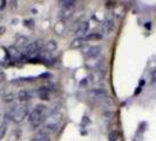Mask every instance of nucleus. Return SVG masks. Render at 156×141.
Masks as SVG:
<instances>
[{"label":"nucleus","instance_id":"6ab92c4d","mask_svg":"<svg viewBox=\"0 0 156 141\" xmlns=\"http://www.w3.org/2000/svg\"><path fill=\"white\" fill-rule=\"evenodd\" d=\"M6 131H7V127H6V124L4 122V124H1V125H0V140L5 136Z\"/></svg>","mask_w":156,"mask_h":141},{"label":"nucleus","instance_id":"4468645a","mask_svg":"<svg viewBox=\"0 0 156 141\" xmlns=\"http://www.w3.org/2000/svg\"><path fill=\"white\" fill-rule=\"evenodd\" d=\"M58 48V42L55 41V40L51 39L48 42H46V49L48 52H53Z\"/></svg>","mask_w":156,"mask_h":141},{"label":"nucleus","instance_id":"1a4fd4ad","mask_svg":"<svg viewBox=\"0 0 156 141\" xmlns=\"http://www.w3.org/2000/svg\"><path fill=\"white\" fill-rule=\"evenodd\" d=\"M16 96H18V99L20 101H27V100H30L32 98V94L27 89H21V91H19V93H18Z\"/></svg>","mask_w":156,"mask_h":141},{"label":"nucleus","instance_id":"39448f33","mask_svg":"<svg viewBox=\"0 0 156 141\" xmlns=\"http://www.w3.org/2000/svg\"><path fill=\"white\" fill-rule=\"evenodd\" d=\"M101 52H102L101 46L94 45V46H90V47H88V48H87L86 56H87V58H90V59H93V58H96V56H99V55L101 54Z\"/></svg>","mask_w":156,"mask_h":141},{"label":"nucleus","instance_id":"ddd939ff","mask_svg":"<svg viewBox=\"0 0 156 141\" xmlns=\"http://www.w3.org/2000/svg\"><path fill=\"white\" fill-rule=\"evenodd\" d=\"M54 31L56 34L61 35L63 32H65V20H59L58 24H55L54 26Z\"/></svg>","mask_w":156,"mask_h":141},{"label":"nucleus","instance_id":"393cba45","mask_svg":"<svg viewBox=\"0 0 156 141\" xmlns=\"http://www.w3.org/2000/svg\"><path fill=\"white\" fill-rule=\"evenodd\" d=\"M141 91H142V87L139 86L137 88H136V91H135V93H134V94H135V95H137L139 93H141Z\"/></svg>","mask_w":156,"mask_h":141},{"label":"nucleus","instance_id":"f8f14e48","mask_svg":"<svg viewBox=\"0 0 156 141\" xmlns=\"http://www.w3.org/2000/svg\"><path fill=\"white\" fill-rule=\"evenodd\" d=\"M103 38V35H102L101 33H89L88 35L85 37V40L87 41H99V40H102Z\"/></svg>","mask_w":156,"mask_h":141},{"label":"nucleus","instance_id":"cd10ccee","mask_svg":"<svg viewBox=\"0 0 156 141\" xmlns=\"http://www.w3.org/2000/svg\"><path fill=\"white\" fill-rule=\"evenodd\" d=\"M144 84H146V81H144V79H141L140 84H139V85H140V87H142V86H143V85H144Z\"/></svg>","mask_w":156,"mask_h":141},{"label":"nucleus","instance_id":"20e7f679","mask_svg":"<svg viewBox=\"0 0 156 141\" xmlns=\"http://www.w3.org/2000/svg\"><path fill=\"white\" fill-rule=\"evenodd\" d=\"M58 129V124L55 122H47L46 125L44 126L39 131V134H45V135H49L52 133H55Z\"/></svg>","mask_w":156,"mask_h":141},{"label":"nucleus","instance_id":"9d476101","mask_svg":"<svg viewBox=\"0 0 156 141\" xmlns=\"http://www.w3.org/2000/svg\"><path fill=\"white\" fill-rule=\"evenodd\" d=\"M89 30V24L88 21H82V23L79 25L78 30H76V34L79 35H82V34H86Z\"/></svg>","mask_w":156,"mask_h":141},{"label":"nucleus","instance_id":"7ed1b4c3","mask_svg":"<svg viewBox=\"0 0 156 141\" xmlns=\"http://www.w3.org/2000/svg\"><path fill=\"white\" fill-rule=\"evenodd\" d=\"M41 46H42V44H41V41H40V40L28 44L27 46L23 48V56L33 58V56H35L37 54H39L40 49H41Z\"/></svg>","mask_w":156,"mask_h":141},{"label":"nucleus","instance_id":"9b49d317","mask_svg":"<svg viewBox=\"0 0 156 141\" xmlns=\"http://www.w3.org/2000/svg\"><path fill=\"white\" fill-rule=\"evenodd\" d=\"M102 28L106 33H110V32L114 30V23L112 19H107L105 20V23L102 24Z\"/></svg>","mask_w":156,"mask_h":141},{"label":"nucleus","instance_id":"aec40b11","mask_svg":"<svg viewBox=\"0 0 156 141\" xmlns=\"http://www.w3.org/2000/svg\"><path fill=\"white\" fill-rule=\"evenodd\" d=\"M150 84L151 85L156 84V70H151V73H150Z\"/></svg>","mask_w":156,"mask_h":141},{"label":"nucleus","instance_id":"423d86ee","mask_svg":"<svg viewBox=\"0 0 156 141\" xmlns=\"http://www.w3.org/2000/svg\"><path fill=\"white\" fill-rule=\"evenodd\" d=\"M89 95L95 99H106L107 92H106V89H102V88H95V89L89 91Z\"/></svg>","mask_w":156,"mask_h":141},{"label":"nucleus","instance_id":"c85d7f7f","mask_svg":"<svg viewBox=\"0 0 156 141\" xmlns=\"http://www.w3.org/2000/svg\"><path fill=\"white\" fill-rule=\"evenodd\" d=\"M89 122V120L87 119V117H85L83 118V120H82V124H88Z\"/></svg>","mask_w":156,"mask_h":141},{"label":"nucleus","instance_id":"bb28decb","mask_svg":"<svg viewBox=\"0 0 156 141\" xmlns=\"http://www.w3.org/2000/svg\"><path fill=\"white\" fill-rule=\"evenodd\" d=\"M6 1H1V6H0V9H4V8L6 7Z\"/></svg>","mask_w":156,"mask_h":141},{"label":"nucleus","instance_id":"f257e3e1","mask_svg":"<svg viewBox=\"0 0 156 141\" xmlns=\"http://www.w3.org/2000/svg\"><path fill=\"white\" fill-rule=\"evenodd\" d=\"M46 110L47 107L44 105H38L33 112L28 115V122L33 127H39L45 120H46Z\"/></svg>","mask_w":156,"mask_h":141},{"label":"nucleus","instance_id":"5701e85b","mask_svg":"<svg viewBox=\"0 0 156 141\" xmlns=\"http://www.w3.org/2000/svg\"><path fill=\"white\" fill-rule=\"evenodd\" d=\"M106 6L108 8H110V7H114L115 6V1H113V2H110V1H108L107 4H106Z\"/></svg>","mask_w":156,"mask_h":141},{"label":"nucleus","instance_id":"f3484780","mask_svg":"<svg viewBox=\"0 0 156 141\" xmlns=\"http://www.w3.org/2000/svg\"><path fill=\"white\" fill-rule=\"evenodd\" d=\"M61 4L65 8H69V9H72L75 6V1H73V0H65V1H61Z\"/></svg>","mask_w":156,"mask_h":141},{"label":"nucleus","instance_id":"2eb2a0df","mask_svg":"<svg viewBox=\"0 0 156 141\" xmlns=\"http://www.w3.org/2000/svg\"><path fill=\"white\" fill-rule=\"evenodd\" d=\"M28 39L26 38V37H21V35H19L18 37V39H16V46H23L26 47L28 44Z\"/></svg>","mask_w":156,"mask_h":141},{"label":"nucleus","instance_id":"0eeeda50","mask_svg":"<svg viewBox=\"0 0 156 141\" xmlns=\"http://www.w3.org/2000/svg\"><path fill=\"white\" fill-rule=\"evenodd\" d=\"M37 94H38V96H39L41 100H49V94H51V91H49V88L48 87H40L39 89L37 91Z\"/></svg>","mask_w":156,"mask_h":141},{"label":"nucleus","instance_id":"b1692460","mask_svg":"<svg viewBox=\"0 0 156 141\" xmlns=\"http://www.w3.org/2000/svg\"><path fill=\"white\" fill-rule=\"evenodd\" d=\"M5 32H6V27H4V26H0V35H2Z\"/></svg>","mask_w":156,"mask_h":141},{"label":"nucleus","instance_id":"a878e982","mask_svg":"<svg viewBox=\"0 0 156 141\" xmlns=\"http://www.w3.org/2000/svg\"><path fill=\"white\" fill-rule=\"evenodd\" d=\"M144 27H146L147 30H150V28H151V23H150V21H149V23H146Z\"/></svg>","mask_w":156,"mask_h":141},{"label":"nucleus","instance_id":"a211bd4d","mask_svg":"<svg viewBox=\"0 0 156 141\" xmlns=\"http://www.w3.org/2000/svg\"><path fill=\"white\" fill-rule=\"evenodd\" d=\"M14 99H16V94H13V93L6 94V95L2 96V101L4 102H12V101H14Z\"/></svg>","mask_w":156,"mask_h":141},{"label":"nucleus","instance_id":"4be33fe9","mask_svg":"<svg viewBox=\"0 0 156 141\" xmlns=\"http://www.w3.org/2000/svg\"><path fill=\"white\" fill-rule=\"evenodd\" d=\"M5 78H6V77H5V73H4V72H0V84L5 81Z\"/></svg>","mask_w":156,"mask_h":141},{"label":"nucleus","instance_id":"dca6fc26","mask_svg":"<svg viewBox=\"0 0 156 141\" xmlns=\"http://www.w3.org/2000/svg\"><path fill=\"white\" fill-rule=\"evenodd\" d=\"M31 141H51V138L48 135H45V134H38Z\"/></svg>","mask_w":156,"mask_h":141},{"label":"nucleus","instance_id":"6e6552de","mask_svg":"<svg viewBox=\"0 0 156 141\" xmlns=\"http://www.w3.org/2000/svg\"><path fill=\"white\" fill-rule=\"evenodd\" d=\"M85 41H86V40H85V38H82V37L75 38V39L70 42V48H72V49H78V48H81V47L85 45Z\"/></svg>","mask_w":156,"mask_h":141},{"label":"nucleus","instance_id":"f03ea898","mask_svg":"<svg viewBox=\"0 0 156 141\" xmlns=\"http://www.w3.org/2000/svg\"><path fill=\"white\" fill-rule=\"evenodd\" d=\"M28 114H30L28 105H20V106L16 107L14 110L11 112V119L14 122H16V124H20V122H23V120L28 117Z\"/></svg>","mask_w":156,"mask_h":141},{"label":"nucleus","instance_id":"412c9836","mask_svg":"<svg viewBox=\"0 0 156 141\" xmlns=\"http://www.w3.org/2000/svg\"><path fill=\"white\" fill-rule=\"evenodd\" d=\"M33 23H34L33 20H25V21H23V25H25L26 27H28V28H31V30H32V28L34 27Z\"/></svg>","mask_w":156,"mask_h":141}]
</instances>
